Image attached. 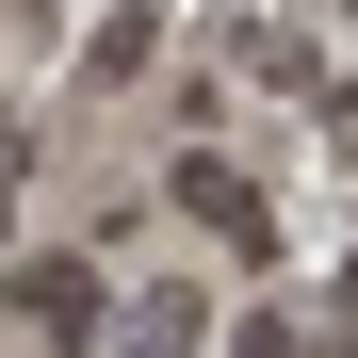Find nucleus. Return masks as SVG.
I'll use <instances>...</instances> for the list:
<instances>
[{
    "label": "nucleus",
    "instance_id": "obj_1",
    "mask_svg": "<svg viewBox=\"0 0 358 358\" xmlns=\"http://www.w3.org/2000/svg\"><path fill=\"white\" fill-rule=\"evenodd\" d=\"M17 310H33L49 342H82V326H98V277H82V261H33V293H17Z\"/></svg>",
    "mask_w": 358,
    "mask_h": 358
}]
</instances>
